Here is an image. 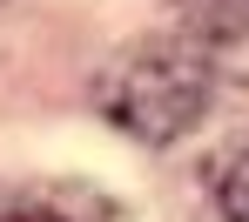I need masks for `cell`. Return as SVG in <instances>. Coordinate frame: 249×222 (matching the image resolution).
Listing matches in <instances>:
<instances>
[{
	"mask_svg": "<svg viewBox=\"0 0 249 222\" xmlns=\"http://www.w3.org/2000/svg\"><path fill=\"white\" fill-rule=\"evenodd\" d=\"M0 222H47V216H0Z\"/></svg>",
	"mask_w": 249,
	"mask_h": 222,
	"instance_id": "cell-4",
	"label": "cell"
},
{
	"mask_svg": "<svg viewBox=\"0 0 249 222\" xmlns=\"http://www.w3.org/2000/svg\"><path fill=\"white\" fill-rule=\"evenodd\" d=\"M196 7H209V14H243L249 0H196Z\"/></svg>",
	"mask_w": 249,
	"mask_h": 222,
	"instance_id": "cell-3",
	"label": "cell"
},
{
	"mask_svg": "<svg viewBox=\"0 0 249 222\" xmlns=\"http://www.w3.org/2000/svg\"><path fill=\"white\" fill-rule=\"evenodd\" d=\"M101 101H108V115H115L128 135L168 141V135H182L196 115H202L209 68H202V54L182 47V41H148V47H135L122 68L108 74Z\"/></svg>",
	"mask_w": 249,
	"mask_h": 222,
	"instance_id": "cell-1",
	"label": "cell"
},
{
	"mask_svg": "<svg viewBox=\"0 0 249 222\" xmlns=\"http://www.w3.org/2000/svg\"><path fill=\"white\" fill-rule=\"evenodd\" d=\"M215 202H222L229 222H249V148L222 162V175H215Z\"/></svg>",
	"mask_w": 249,
	"mask_h": 222,
	"instance_id": "cell-2",
	"label": "cell"
}]
</instances>
